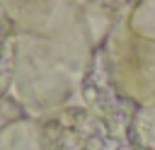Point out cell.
<instances>
[{"label": "cell", "instance_id": "obj_1", "mask_svg": "<svg viewBox=\"0 0 155 150\" xmlns=\"http://www.w3.org/2000/svg\"><path fill=\"white\" fill-rule=\"evenodd\" d=\"M97 51L85 24L82 2H61L44 34L17 36V68L10 94L29 116L75 104L73 97L80 94Z\"/></svg>", "mask_w": 155, "mask_h": 150}, {"label": "cell", "instance_id": "obj_2", "mask_svg": "<svg viewBox=\"0 0 155 150\" xmlns=\"http://www.w3.org/2000/svg\"><path fill=\"white\" fill-rule=\"evenodd\" d=\"M133 2H121L102 46L114 87L138 106H155V39L138 36L128 24Z\"/></svg>", "mask_w": 155, "mask_h": 150}, {"label": "cell", "instance_id": "obj_3", "mask_svg": "<svg viewBox=\"0 0 155 150\" xmlns=\"http://www.w3.org/2000/svg\"><path fill=\"white\" fill-rule=\"evenodd\" d=\"M39 150H119L121 140L82 104H68L36 116Z\"/></svg>", "mask_w": 155, "mask_h": 150}, {"label": "cell", "instance_id": "obj_4", "mask_svg": "<svg viewBox=\"0 0 155 150\" xmlns=\"http://www.w3.org/2000/svg\"><path fill=\"white\" fill-rule=\"evenodd\" d=\"M78 97H80V104L85 109H90L114 133V138H119L121 143L128 138V128L133 123L138 104L126 99L114 87V82L109 77V70H107V60H104V51L102 48L94 53V60H92L87 75L82 77Z\"/></svg>", "mask_w": 155, "mask_h": 150}, {"label": "cell", "instance_id": "obj_5", "mask_svg": "<svg viewBox=\"0 0 155 150\" xmlns=\"http://www.w3.org/2000/svg\"><path fill=\"white\" fill-rule=\"evenodd\" d=\"M17 68V31L0 15V99L10 94Z\"/></svg>", "mask_w": 155, "mask_h": 150}, {"label": "cell", "instance_id": "obj_6", "mask_svg": "<svg viewBox=\"0 0 155 150\" xmlns=\"http://www.w3.org/2000/svg\"><path fill=\"white\" fill-rule=\"evenodd\" d=\"M0 150H39L36 116H24L0 131Z\"/></svg>", "mask_w": 155, "mask_h": 150}, {"label": "cell", "instance_id": "obj_7", "mask_svg": "<svg viewBox=\"0 0 155 150\" xmlns=\"http://www.w3.org/2000/svg\"><path fill=\"white\" fill-rule=\"evenodd\" d=\"M126 143L133 150H155V106H138Z\"/></svg>", "mask_w": 155, "mask_h": 150}, {"label": "cell", "instance_id": "obj_8", "mask_svg": "<svg viewBox=\"0 0 155 150\" xmlns=\"http://www.w3.org/2000/svg\"><path fill=\"white\" fill-rule=\"evenodd\" d=\"M128 24L138 36L155 39V0L133 2L128 10Z\"/></svg>", "mask_w": 155, "mask_h": 150}, {"label": "cell", "instance_id": "obj_9", "mask_svg": "<svg viewBox=\"0 0 155 150\" xmlns=\"http://www.w3.org/2000/svg\"><path fill=\"white\" fill-rule=\"evenodd\" d=\"M24 116H29V111H27L12 94H7V97L0 99V131H2L5 126H10V123L24 119Z\"/></svg>", "mask_w": 155, "mask_h": 150}, {"label": "cell", "instance_id": "obj_10", "mask_svg": "<svg viewBox=\"0 0 155 150\" xmlns=\"http://www.w3.org/2000/svg\"><path fill=\"white\" fill-rule=\"evenodd\" d=\"M119 150H133V148H131V145H128V143H126V140H124V143H121V148H119Z\"/></svg>", "mask_w": 155, "mask_h": 150}]
</instances>
